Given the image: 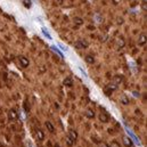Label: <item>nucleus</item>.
<instances>
[{
    "mask_svg": "<svg viewBox=\"0 0 147 147\" xmlns=\"http://www.w3.org/2000/svg\"><path fill=\"white\" fill-rule=\"evenodd\" d=\"M116 88H117V86H115L114 83H112V82H111V83H109V84L104 88V91H105V94H106V95H111V94H112Z\"/></svg>",
    "mask_w": 147,
    "mask_h": 147,
    "instance_id": "obj_1",
    "label": "nucleus"
},
{
    "mask_svg": "<svg viewBox=\"0 0 147 147\" xmlns=\"http://www.w3.org/2000/svg\"><path fill=\"white\" fill-rule=\"evenodd\" d=\"M98 117H99V121H100V122H103V123H107V122L110 121V115H109V114H106L105 112L99 113Z\"/></svg>",
    "mask_w": 147,
    "mask_h": 147,
    "instance_id": "obj_2",
    "label": "nucleus"
},
{
    "mask_svg": "<svg viewBox=\"0 0 147 147\" xmlns=\"http://www.w3.org/2000/svg\"><path fill=\"white\" fill-rule=\"evenodd\" d=\"M18 61H20V64L23 66V67H28L30 65V61L25 57V56H20L18 57Z\"/></svg>",
    "mask_w": 147,
    "mask_h": 147,
    "instance_id": "obj_3",
    "label": "nucleus"
},
{
    "mask_svg": "<svg viewBox=\"0 0 147 147\" xmlns=\"http://www.w3.org/2000/svg\"><path fill=\"white\" fill-rule=\"evenodd\" d=\"M124 46H125V40H124V38L119 37L116 39V47H117L119 49H122Z\"/></svg>",
    "mask_w": 147,
    "mask_h": 147,
    "instance_id": "obj_4",
    "label": "nucleus"
},
{
    "mask_svg": "<svg viewBox=\"0 0 147 147\" xmlns=\"http://www.w3.org/2000/svg\"><path fill=\"white\" fill-rule=\"evenodd\" d=\"M17 117H18V114L15 110H10L8 112V119L10 121H15V120H17Z\"/></svg>",
    "mask_w": 147,
    "mask_h": 147,
    "instance_id": "obj_5",
    "label": "nucleus"
},
{
    "mask_svg": "<svg viewBox=\"0 0 147 147\" xmlns=\"http://www.w3.org/2000/svg\"><path fill=\"white\" fill-rule=\"evenodd\" d=\"M36 137H37L39 140H43L45 139V132L40 128H38L37 130H36Z\"/></svg>",
    "mask_w": 147,
    "mask_h": 147,
    "instance_id": "obj_6",
    "label": "nucleus"
},
{
    "mask_svg": "<svg viewBox=\"0 0 147 147\" xmlns=\"http://www.w3.org/2000/svg\"><path fill=\"white\" fill-rule=\"evenodd\" d=\"M73 24H74V26H75V28H79V26H81V25L83 24V20H82L81 17H74Z\"/></svg>",
    "mask_w": 147,
    "mask_h": 147,
    "instance_id": "obj_7",
    "label": "nucleus"
},
{
    "mask_svg": "<svg viewBox=\"0 0 147 147\" xmlns=\"http://www.w3.org/2000/svg\"><path fill=\"white\" fill-rule=\"evenodd\" d=\"M145 43H146V34L143 33V34H140L139 38H138V45L139 46H144Z\"/></svg>",
    "mask_w": 147,
    "mask_h": 147,
    "instance_id": "obj_8",
    "label": "nucleus"
},
{
    "mask_svg": "<svg viewBox=\"0 0 147 147\" xmlns=\"http://www.w3.org/2000/svg\"><path fill=\"white\" fill-rule=\"evenodd\" d=\"M121 82H122V76H121V75H115V76L113 78L112 83H114L115 86H117V84L121 83Z\"/></svg>",
    "mask_w": 147,
    "mask_h": 147,
    "instance_id": "obj_9",
    "label": "nucleus"
},
{
    "mask_svg": "<svg viewBox=\"0 0 147 147\" xmlns=\"http://www.w3.org/2000/svg\"><path fill=\"white\" fill-rule=\"evenodd\" d=\"M122 139H123V144H124L125 146H127V147H132V142L130 140V138H129V137H127V136H125V137H123Z\"/></svg>",
    "mask_w": 147,
    "mask_h": 147,
    "instance_id": "obj_10",
    "label": "nucleus"
},
{
    "mask_svg": "<svg viewBox=\"0 0 147 147\" xmlns=\"http://www.w3.org/2000/svg\"><path fill=\"white\" fill-rule=\"evenodd\" d=\"M69 137H70L73 142H75V140L78 139V134H76V131H75V130H70V132H69Z\"/></svg>",
    "mask_w": 147,
    "mask_h": 147,
    "instance_id": "obj_11",
    "label": "nucleus"
},
{
    "mask_svg": "<svg viewBox=\"0 0 147 147\" xmlns=\"http://www.w3.org/2000/svg\"><path fill=\"white\" fill-rule=\"evenodd\" d=\"M84 59H86V62H87L88 64H94V63H95V58H94V56H92V55H90V54H89V55H87Z\"/></svg>",
    "mask_w": 147,
    "mask_h": 147,
    "instance_id": "obj_12",
    "label": "nucleus"
},
{
    "mask_svg": "<svg viewBox=\"0 0 147 147\" xmlns=\"http://www.w3.org/2000/svg\"><path fill=\"white\" fill-rule=\"evenodd\" d=\"M63 83H64V86H66V87H72V84H73V80H72L71 78H66V79L63 81Z\"/></svg>",
    "mask_w": 147,
    "mask_h": 147,
    "instance_id": "obj_13",
    "label": "nucleus"
},
{
    "mask_svg": "<svg viewBox=\"0 0 147 147\" xmlns=\"http://www.w3.org/2000/svg\"><path fill=\"white\" fill-rule=\"evenodd\" d=\"M45 124H46V127H47V129H48V131H49V132H54V131H55L54 125H53L49 121H46V123H45Z\"/></svg>",
    "mask_w": 147,
    "mask_h": 147,
    "instance_id": "obj_14",
    "label": "nucleus"
},
{
    "mask_svg": "<svg viewBox=\"0 0 147 147\" xmlns=\"http://www.w3.org/2000/svg\"><path fill=\"white\" fill-rule=\"evenodd\" d=\"M86 115H87V117H89V119H92V117L95 116V112L91 110V109H88V110L86 111Z\"/></svg>",
    "mask_w": 147,
    "mask_h": 147,
    "instance_id": "obj_15",
    "label": "nucleus"
},
{
    "mask_svg": "<svg viewBox=\"0 0 147 147\" xmlns=\"http://www.w3.org/2000/svg\"><path fill=\"white\" fill-rule=\"evenodd\" d=\"M120 100H121V103L122 104H124V105H127V104H129V98L125 96V95H123V96H121V98H120Z\"/></svg>",
    "mask_w": 147,
    "mask_h": 147,
    "instance_id": "obj_16",
    "label": "nucleus"
},
{
    "mask_svg": "<svg viewBox=\"0 0 147 147\" xmlns=\"http://www.w3.org/2000/svg\"><path fill=\"white\" fill-rule=\"evenodd\" d=\"M80 42H81V45H82V47H83V49H86V48H88L89 47V43L84 40V39H81V40H79Z\"/></svg>",
    "mask_w": 147,
    "mask_h": 147,
    "instance_id": "obj_17",
    "label": "nucleus"
},
{
    "mask_svg": "<svg viewBox=\"0 0 147 147\" xmlns=\"http://www.w3.org/2000/svg\"><path fill=\"white\" fill-rule=\"evenodd\" d=\"M66 144H67V146L69 147H72L73 146V144H74V142L70 138V137H69V136L66 137Z\"/></svg>",
    "mask_w": 147,
    "mask_h": 147,
    "instance_id": "obj_18",
    "label": "nucleus"
},
{
    "mask_svg": "<svg viewBox=\"0 0 147 147\" xmlns=\"http://www.w3.org/2000/svg\"><path fill=\"white\" fill-rule=\"evenodd\" d=\"M110 147H121V146H120V144H119L116 140H113L110 144Z\"/></svg>",
    "mask_w": 147,
    "mask_h": 147,
    "instance_id": "obj_19",
    "label": "nucleus"
},
{
    "mask_svg": "<svg viewBox=\"0 0 147 147\" xmlns=\"http://www.w3.org/2000/svg\"><path fill=\"white\" fill-rule=\"evenodd\" d=\"M42 32H43V34H46V36H47V38H48V39H51V38H50V34H49V33H48V32H47L45 29H42Z\"/></svg>",
    "mask_w": 147,
    "mask_h": 147,
    "instance_id": "obj_20",
    "label": "nucleus"
},
{
    "mask_svg": "<svg viewBox=\"0 0 147 147\" xmlns=\"http://www.w3.org/2000/svg\"><path fill=\"white\" fill-rule=\"evenodd\" d=\"M51 49H53V50H55V51H56V53H57V54H58V55H59V56H62V53H61V51H59V50H58V49H56V48H55V47H54V46H53V47H51Z\"/></svg>",
    "mask_w": 147,
    "mask_h": 147,
    "instance_id": "obj_21",
    "label": "nucleus"
},
{
    "mask_svg": "<svg viewBox=\"0 0 147 147\" xmlns=\"http://www.w3.org/2000/svg\"><path fill=\"white\" fill-rule=\"evenodd\" d=\"M24 109H25V111H26V112H29V111H30V106L28 105V103H26V102L24 103Z\"/></svg>",
    "mask_w": 147,
    "mask_h": 147,
    "instance_id": "obj_22",
    "label": "nucleus"
},
{
    "mask_svg": "<svg viewBox=\"0 0 147 147\" xmlns=\"http://www.w3.org/2000/svg\"><path fill=\"white\" fill-rule=\"evenodd\" d=\"M88 30H89V31H94V30H95V28H94L92 25H89V26H88Z\"/></svg>",
    "mask_w": 147,
    "mask_h": 147,
    "instance_id": "obj_23",
    "label": "nucleus"
},
{
    "mask_svg": "<svg viewBox=\"0 0 147 147\" xmlns=\"http://www.w3.org/2000/svg\"><path fill=\"white\" fill-rule=\"evenodd\" d=\"M29 1H30V0H25V2H24V3H25V6H28V7H30V6H31V3H30Z\"/></svg>",
    "mask_w": 147,
    "mask_h": 147,
    "instance_id": "obj_24",
    "label": "nucleus"
},
{
    "mask_svg": "<svg viewBox=\"0 0 147 147\" xmlns=\"http://www.w3.org/2000/svg\"><path fill=\"white\" fill-rule=\"evenodd\" d=\"M54 1H56V3H62L64 0H54Z\"/></svg>",
    "mask_w": 147,
    "mask_h": 147,
    "instance_id": "obj_25",
    "label": "nucleus"
},
{
    "mask_svg": "<svg viewBox=\"0 0 147 147\" xmlns=\"http://www.w3.org/2000/svg\"><path fill=\"white\" fill-rule=\"evenodd\" d=\"M103 147H110V145H107V144H103Z\"/></svg>",
    "mask_w": 147,
    "mask_h": 147,
    "instance_id": "obj_26",
    "label": "nucleus"
}]
</instances>
